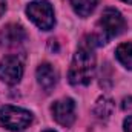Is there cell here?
Instances as JSON below:
<instances>
[{"label": "cell", "instance_id": "obj_7", "mask_svg": "<svg viewBox=\"0 0 132 132\" xmlns=\"http://www.w3.org/2000/svg\"><path fill=\"white\" fill-rule=\"evenodd\" d=\"M26 40V31L20 25H6L0 29V46L2 48H17Z\"/></svg>", "mask_w": 132, "mask_h": 132}, {"label": "cell", "instance_id": "obj_5", "mask_svg": "<svg viewBox=\"0 0 132 132\" xmlns=\"http://www.w3.org/2000/svg\"><path fill=\"white\" fill-rule=\"evenodd\" d=\"M23 77V62L17 55H6L0 62V80L6 85H17Z\"/></svg>", "mask_w": 132, "mask_h": 132}, {"label": "cell", "instance_id": "obj_10", "mask_svg": "<svg viewBox=\"0 0 132 132\" xmlns=\"http://www.w3.org/2000/svg\"><path fill=\"white\" fill-rule=\"evenodd\" d=\"M114 111V101L108 97H100L97 100V104L94 108V114L100 120H108Z\"/></svg>", "mask_w": 132, "mask_h": 132}, {"label": "cell", "instance_id": "obj_11", "mask_svg": "<svg viewBox=\"0 0 132 132\" xmlns=\"http://www.w3.org/2000/svg\"><path fill=\"white\" fill-rule=\"evenodd\" d=\"M115 55H117L118 62L125 68L132 69V43L131 42L118 45V48L115 49Z\"/></svg>", "mask_w": 132, "mask_h": 132}, {"label": "cell", "instance_id": "obj_2", "mask_svg": "<svg viewBox=\"0 0 132 132\" xmlns=\"http://www.w3.org/2000/svg\"><path fill=\"white\" fill-rule=\"evenodd\" d=\"M126 29V20L115 8H106L97 23V32L91 35V48L108 43V40L120 35Z\"/></svg>", "mask_w": 132, "mask_h": 132}, {"label": "cell", "instance_id": "obj_13", "mask_svg": "<svg viewBox=\"0 0 132 132\" xmlns=\"http://www.w3.org/2000/svg\"><path fill=\"white\" fill-rule=\"evenodd\" d=\"M5 9H6V0H0V17L5 14Z\"/></svg>", "mask_w": 132, "mask_h": 132}, {"label": "cell", "instance_id": "obj_9", "mask_svg": "<svg viewBox=\"0 0 132 132\" xmlns=\"http://www.w3.org/2000/svg\"><path fill=\"white\" fill-rule=\"evenodd\" d=\"M69 3H71V6L77 15L88 17L94 12V9L97 8L100 0H69Z\"/></svg>", "mask_w": 132, "mask_h": 132}, {"label": "cell", "instance_id": "obj_14", "mask_svg": "<svg viewBox=\"0 0 132 132\" xmlns=\"http://www.w3.org/2000/svg\"><path fill=\"white\" fill-rule=\"evenodd\" d=\"M121 2H126V3H131L132 5V0H121Z\"/></svg>", "mask_w": 132, "mask_h": 132}, {"label": "cell", "instance_id": "obj_6", "mask_svg": "<svg viewBox=\"0 0 132 132\" xmlns=\"http://www.w3.org/2000/svg\"><path fill=\"white\" fill-rule=\"evenodd\" d=\"M51 111H52L54 120L65 128H69L75 121V103L72 98L57 100L52 104Z\"/></svg>", "mask_w": 132, "mask_h": 132}, {"label": "cell", "instance_id": "obj_15", "mask_svg": "<svg viewBox=\"0 0 132 132\" xmlns=\"http://www.w3.org/2000/svg\"><path fill=\"white\" fill-rule=\"evenodd\" d=\"M45 132H54V131H45Z\"/></svg>", "mask_w": 132, "mask_h": 132}, {"label": "cell", "instance_id": "obj_12", "mask_svg": "<svg viewBox=\"0 0 132 132\" xmlns=\"http://www.w3.org/2000/svg\"><path fill=\"white\" fill-rule=\"evenodd\" d=\"M123 126H125V132H132V115H128L125 118Z\"/></svg>", "mask_w": 132, "mask_h": 132}, {"label": "cell", "instance_id": "obj_8", "mask_svg": "<svg viewBox=\"0 0 132 132\" xmlns=\"http://www.w3.org/2000/svg\"><path fill=\"white\" fill-rule=\"evenodd\" d=\"M37 81L38 85L48 92L51 91L55 85H57V80H59V75H57V71L54 69V66L49 65V63H42V65L37 68Z\"/></svg>", "mask_w": 132, "mask_h": 132}, {"label": "cell", "instance_id": "obj_1", "mask_svg": "<svg viewBox=\"0 0 132 132\" xmlns=\"http://www.w3.org/2000/svg\"><path fill=\"white\" fill-rule=\"evenodd\" d=\"M95 74V55L91 48H80L72 59L68 72L69 83L72 86H88Z\"/></svg>", "mask_w": 132, "mask_h": 132}, {"label": "cell", "instance_id": "obj_4", "mask_svg": "<svg viewBox=\"0 0 132 132\" xmlns=\"http://www.w3.org/2000/svg\"><path fill=\"white\" fill-rule=\"evenodd\" d=\"M26 15L43 31H49L55 25L54 9H52L51 3L46 2V0L31 2L26 6Z\"/></svg>", "mask_w": 132, "mask_h": 132}, {"label": "cell", "instance_id": "obj_3", "mask_svg": "<svg viewBox=\"0 0 132 132\" xmlns=\"http://www.w3.org/2000/svg\"><path fill=\"white\" fill-rule=\"evenodd\" d=\"M32 123V114L26 109L5 104L0 108V125L8 131H22Z\"/></svg>", "mask_w": 132, "mask_h": 132}]
</instances>
